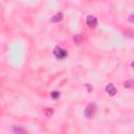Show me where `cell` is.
<instances>
[{"mask_svg":"<svg viewBox=\"0 0 134 134\" xmlns=\"http://www.w3.org/2000/svg\"><path fill=\"white\" fill-rule=\"evenodd\" d=\"M52 113H53V110L51 109V108H47L46 110H45V115L47 117H50L51 115H52Z\"/></svg>","mask_w":134,"mask_h":134,"instance_id":"obj_8","label":"cell"},{"mask_svg":"<svg viewBox=\"0 0 134 134\" xmlns=\"http://www.w3.org/2000/svg\"><path fill=\"white\" fill-rule=\"evenodd\" d=\"M62 19H63V14H62V13H59V14H57V15L53 16L51 19H50V21H51V22H59V21H61Z\"/></svg>","mask_w":134,"mask_h":134,"instance_id":"obj_5","label":"cell"},{"mask_svg":"<svg viewBox=\"0 0 134 134\" xmlns=\"http://www.w3.org/2000/svg\"><path fill=\"white\" fill-rule=\"evenodd\" d=\"M86 22H87V25L89 27H95L96 24H97V20L94 16H88Z\"/></svg>","mask_w":134,"mask_h":134,"instance_id":"obj_3","label":"cell"},{"mask_svg":"<svg viewBox=\"0 0 134 134\" xmlns=\"http://www.w3.org/2000/svg\"><path fill=\"white\" fill-rule=\"evenodd\" d=\"M94 112H95V106L92 105V104L88 105L86 107V109H85V116L88 117V118H90L92 115L94 114Z\"/></svg>","mask_w":134,"mask_h":134,"instance_id":"obj_2","label":"cell"},{"mask_svg":"<svg viewBox=\"0 0 134 134\" xmlns=\"http://www.w3.org/2000/svg\"><path fill=\"white\" fill-rule=\"evenodd\" d=\"M124 86L126 87V88H132V87H133V81H132V80H129V81L125 82Z\"/></svg>","mask_w":134,"mask_h":134,"instance_id":"obj_7","label":"cell"},{"mask_svg":"<svg viewBox=\"0 0 134 134\" xmlns=\"http://www.w3.org/2000/svg\"><path fill=\"white\" fill-rule=\"evenodd\" d=\"M59 96H60V92H59V91H52V92H51V99L58 100Z\"/></svg>","mask_w":134,"mask_h":134,"instance_id":"obj_6","label":"cell"},{"mask_svg":"<svg viewBox=\"0 0 134 134\" xmlns=\"http://www.w3.org/2000/svg\"><path fill=\"white\" fill-rule=\"evenodd\" d=\"M53 55H55L58 59H64L67 56V51L61 47H56L53 50Z\"/></svg>","mask_w":134,"mask_h":134,"instance_id":"obj_1","label":"cell"},{"mask_svg":"<svg viewBox=\"0 0 134 134\" xmlns=\"http://www.w3.org/2000/svg\"><path fill=\"white\" fill-rule=\"evenodd\" d=\"M14 131H15V132H24L25 130L20 129V128H14Z\"/></svg>","mask_w":134,"mask_h":134,"instance_id":"obj_9","label":"cell"},{"mask_svg":"<svg viewBox=\"0 0 134 134\" xmlns=\"http://www.w3.org/2000/svg\"><path fill=\"white\" fill-rule=\"evenodd\" d=\"M106 92L109 95L113 96V95H115V93H116V89H115V87L112 84H109V85L106 86Z\"/></svg>","mask_w":134,"mask_h":134,"instance_id":"obj_4","label":"cell"}]
</instances>
